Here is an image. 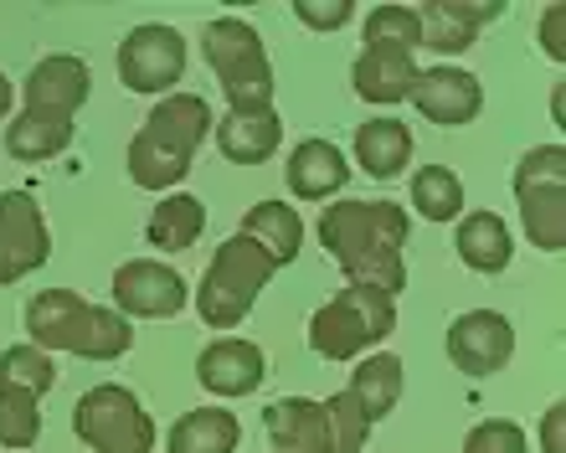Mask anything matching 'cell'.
<instances>
[{
    "label": "cell",
    "mask_w": 566,
    "mask_h": 453,
    "mask_svg": "<svg viewBox=\"0 0 566 453\" xmlns=\"http://www.w3.org/2000/svg\"><path fill=\"white\" fill-rule=\"evenodd\" d=\"M407 207L397 201H340V207H325L319 217V242L325 253L345 268L350 284L381 288V294H402L407 288Z\"/></svg>",
    "instance_id": "6da1fadb"
},
{
    "label": "cell",
    "mask_w": 566,
    "mask_h": 453,
    "mask_svg": "<svg viewBox=\"0 0 566 453\" xmlns=\"http://www.w3.org/2000/svg\"><path fill=\"white\" fill-rule=\"evenodd\" d=\"M211 108L196 93H165L160 104L149 108L145 129L129 139V181L145 191H165L191 176V160L201 150V139L211 129Z\"/></svg>",
    "instance_id": "7a4b0ae2"
},
{
    "label": "cell",
    "mask_w": 566,
    "mask_h": 453,
    "mask_svg": "<svg viewBox=\"0 0 566 453\" xmlns=\"http://www.w3.org/2000/svg\"><path fill=\"white\" fill-rule=\"evenodd\" d=\"M27 335L42 350H73L83 361H119L135 346L129 319L114 309H98L73 288H46L27 304Z\"/></svg>",
    "instance_id": "3957f363"
},
{
    "label": "cell",
    "mask_w": 566,
    "mask_h": 453,
    "mask_svg": "<svg viewBox=\"0 0 566 453\" xmlns=\"http://www.w3.org/2000/svg\"><path fill=\"white\" fill-rule=\"evenodd\" d=\"M397 330V299L381 288L345 284L340 294H329L310 319V350L319 361H356L376 340H387Z\"/></svg>",
    "instance_id": "277c9868"
},
{
    "label": "cell",
    "mask_w": 566,
    "mask_h": 453,
    "mask_svg": "<svg viewBox=\"0 0 566 453\" xmlns=\"http://www.w3.org/2000/svg\"><path fill=\"white\" fill-rule=\"evenodd\" d=\"M279 273L269 247H258L253 238H227L217 253H211V268L196 288V309L211 330H232L248 319V309L258 304V294L269 288V278Z\"/></svg>",
    "instance_id": "5b68a950"
},
{
    "label": "cell",
    "mask_w": 566,
    "mask_h": 453,
    "mask_svg": "<svg viewBox=\"0 0 566 453\" xmlns=\"http://www.w3.org/2000/svg\"><path fill=\"white\" fill-rule=\"evenodd\" d=\"M207 46V67L222 83L232 114H258V108H273V67L269 52H263V36H258L248 21L238 15H217L201 36Z\"/></svg>",
    "instance_id": "8992f818"
},
{
    "label": "cell",
    "mask_w": 566,
    "mask_h": 453,
    "mask_svg": "<svg viewBox=\"0 0 566 453\" xmlns=\"http://www.w3.org/2000/svg\"><path fill=\"white\" fill-rule=\"evenodd\" d=\"M515 201H521L525 238L541 253H562L566 247V150L562 145H541L521 155L515 166Z\"/></svg>",
    "instance_id": "52a82bcc"
},
{
    "label": "cell",
    "mask_w": 566,
    "mask_h": 453,
    "mask_svg": "<svg viewBox=\"0 0 566 453\" xmlns=\"http://www.w3.org/2000/svg\"><path fill=\"white\" fill-rule=\"evenodd\" d=\"M73 433L88 443L93 453H149L155 449V423L139 408V397L129 387H93L77 397L73 408Z\"/></svg>",
    "instance_id": "ba28073f"
},
{
    "label": "cell",
    "mask_w": 566,
    "mask_h": 453,
    "mask_svg": "<svg viewBox=\"0 0 566 453\" xmlns=\"http://www.w3.org/2000/svg\"><path fill=\"white\" fill-rule=\"evenodd\" d=\"M52 257V232L31 191H0V288Z\"/></svg>",
    "instance_id": "9c48e42d"
},
{
    "label": "cell",
    "mask_w": 566,
    "mask_h": 453,
    "mask_svg": "<svg viewBox=\"0 0 566 453\" xmlns=\"http://www.w3.org/2000/svg\"><path fill=\"white\" fill-rule=\"evenodd\" d=\"M119 77L135 93H170L186 77V36L176 27H135L119 46Z\"/></svg>",
    "instance_id": "30bf717a"
},
{
    "label": "cell",
    "mask_w": 566,
    "mask_h": 453,
    "mask_svg": "<svg viewBox=\"0 0 566 453\" xmlns=\"http://www.w3.org/2000/svg\"><path fill=\"white\" fill-rule=\"evenodd\" d=\"M448 356H453V366H459L463 377H494L515 356V330L494 309H469L448 330Z\"/></svg>",
    "instance_id": "8fae6325"
},
{
    "label": "cell",
    "mask_w": 566,
    "mask_h": 453,
    "mask_svg": "<svg viewBox=\"0 0 566 453\" xmlns=\"http://www.w3.org/2000/svg\"><path fill=\"white\" fill-rule=\"evenodd\" d=\"M114 299L135 319H170L186 309V278L155 257H135L114 273Z\"/></svg>",
    "instance_id": "7c38bea8"
},
{
    "label": "cell",
    "mask_w": 566,
    "mask_h": 453,
    "mask_svg": "<svg viewBox=\"0 0 566 453\" xmlns=\"http://www.w3.org/2000/svg\"><path fill=\"white\" fill-rule=\"evenodd\" d=\"M407 98H412L432 124H443V129H459V124H469L479 108H484L479 77L463 73V67H428V73L412 77V93H407Z\"/></svg>",
    "instance_id": "4fadbf2b"
},
{
    "label": "cell",
    "mask_w": 566,
    "mask_h": 453,
    "mask_svg": "<svg viewBox=\"0 0 566 453\" xmlns=\"http://www.w3.org/2000/svg\"><path fill=\"white\" fill-rule=\"evenodd\" d=\"M196 377H201V387L217 397H248L263 387V377H269V356H263V346H253V340H232V335H227V340L201 350Z\"/></svg>",
    "instance_id": "5bb4252c"
},
{
    "label": "cell",
    "mask_w": 566,
    "mask_h": 453,
    "mask_svg": "<svg viewBox=\"0 0 566 453\" xmlns=\"http://www.w3.org/2000/svg\"><path fill=\"white\" fill-rule=\"evenodd\" d=\"M263 428H269V439L279 453H335L325 402H310V397H279L263 412Z\"/></svg>",
    "instance_id": "9a60e30c"
},
{
    "label": "cell",
    "mask_w": 566,
    "mask_h": 453,
    "mask_svg": "<svg viewBox=\"0 0 566 453\" xmlns=\"http://www.w3.org/2000/svg\"><path fill=\"white\" fill-rule=\"evenodd\" d=\"M494 15H505L500 0L490 6H469V0H428L418 6V31H422V46L432 52H469L474 46V31Z\"/></svg>",
    "instance_id": "2e32d148"
},
{
    "label": "cell",
    "mask_w": 566,
    "mask_h": 453,
    "mask_svg": "<svg viewBox=\"0 0 566 453\" xmlns=\"http://www.w3.org/2000/svg\"><path fill=\"white\" fill-rule=\"evenodd\" d=\"M93 77L77 57H42L27 73V108H46V114H77L88 104Z\"/></svg>",
    "instance_id": "e0dca14e"
},
{
    "label": "cell",
    "mask_w": 566,
    "mask_h": 453,
    "mask_svg": "<svg viewBox=\"0 0 566 453\" xmlns=\"http://www.w3.org/2000/svg\"><path fill=\"white\" fill-rule=\"evenodd\" d=\"M412 77H418V67H412L407 46H366L350 67V83L366 104H402L412 93Z\"/></svg>",
    "instance_id": "ac0fdd59"
},
{
    "label": "cell",
    "mask_w": 566,
    "mask_h": 453,
    "mask_svg": "<svg viewBox=\"0 0 566 453\" xmlns=\"http://www.w3.org/2000/svg\"><path fill=\"white\" fill-rule=\"evenodd\" d=\"M211 129H217V150H222L232 166H263V160L283 145V124H279L273 108H258V114H227V119H217Z\"/></svg>",
    "instance_id": "d6986e66"
},
{
    "label": "cell",
    "mask_w": 566,
    "mask_h": 453,
    "mask_svg": "<svg viewBox=\"0 0 566 453\" xmlns=\"http://www.w3.org/2000/svg\"><path fill=\"white\" fill-rule=\"evenodd\" d=\"M350 181V166H345V155L329 145V139H304L294 145L289 155V191L298 201H325L329 191H340Z\"/></svg>",
    "instance_id": "ffe728a7"
},
{
    "label": "cell",
    "mask_w": 566,
    "mask_h": 453,
    "mask_svg": "<svg viewBox=\"0 0 566 453\" xmlns=\"http://www.w3.org/2000/svg\"><path fill=\"white\" fill-rule=\"evenodd\" d=\"M73 145V114H46V108H27L21 119L6 124V155L42 166L52 155H62Z\"/></svg>",
    "instance_id": "44dd1931"
},
{
    "label": "cell",
    "mask_w": 566,
    "mask_h": 453,
    "mask_svg": "<svg viewBox=\"0 0 566 453\" xmlns=\"http://www.w3.org/2000/svg\"><path fill=\"white\" fill-rule=\"evenodd\" d=\"M356 160L366 176L376 181H391L402 176L407 160H412V129L402 119H371L356 129Z\"/></svg>",
    "instance_id": "7402d4cb"
},
{
    "label": "cell",
    "mask_w": 566,
    "mask_h": 453,
    "mask_svg": "<svg viewBox=\"0 0 566 453\" xmlns=\"http://www.w3.org/2000/svg\"><path fill=\"white\" fill-rule=\"evenodd\" d=\"M242 238H253L258 247H269L273 263H294L298 247H304V222L289 201H258L253 212L242 217Z\"/></svg>",
    "instance_id": "603a6c76"
},
{
    "label": "cell",
    "mask_w": 566,
    "mask_h": 453,
    "mask_svg": "<svg viewBox=\"0 0 566 453\" xmlns=\"http://www.w3.org/2000/svg\"><path fill=\"white\" fill-rule=\"evenodd\" d=\"M345 392L360 402V412H366V423H381L391 408H397V397H402V361L397 356H366V361L350 371V387Z\"/></svg>",
    "instance_id": "cb8c5ba5"
},
{
    "label": "cell",
    "mask_w": 566,
    "mask_h": 453,
    "mask_svg": "<svg viewBox=\"0 0 566 453\" xmlns=\"http://www.w3.org/2000/svg\"><path fill=\"white\" fill-rule=\"evenodd\" d=\"M510 253H515V242H510V227L500 222L494 212H469L459 222V257L469 263L474 273H500L510 268Z\"/></svg>",
    "instance_id": "d4e9b609"
},
{
    "label": "cell",
    "mask_w": 566,
    "mask_h": 453,
    "mask_svg": "<svg viewBox=\"0 0 566 453\" xmlns=\"http://www.w3.org/2000/svg\"><path fill=\"white\" fill-rule=\"evenodd\" d=\"M242 428L222 408H196L170 428V453H238Z\"/></svg>",
    "instance_id": "484cf974"
},
{
    "label": "cell",
    "mask_w": 566,
    "mask_h": 453,
    "mask_svg": "<svg viewBox=\"0 0 566 453\" xmlns=\"http://www.w3.org/2000/svg\"><path fill=\"white\" fill-rule=\"evenodd\" d=\"M201 227H207V207H201V201H196V197H165L160 207L149 212L145 238H149V247L186 253V247H196Z\"/></svg>",
    "instance_id": "4316f807"
},
{
    "label": "cell",
    "mask_w": 566,
    "mask_h": 453,
    "mask_svg": "<svg viewBox=\"0 0 566 453\" xmlns=\"http://www.w3.org/2000/svg\"><path fill=\"white\" fill-rule=\"evenodd\" d=\"M412 207H418V217H428V222H453V217L463 212L459 176L443 166H422L418 176H412Z\"/></svg>",
    "instance_id": "83f0119b"
},
{
    "label": "cell",
    "mask_w": 566,
    "mask_h": 453,
    "mask_svg": "<svg viewBox=\"0 0 566 453\" xmlns=\"http://www.w3.org/2000/svg\"><path fill=\"white\" fill-rule=\"evenodd\" d=\"M0 387H27V392H52L57 387V366L42 346H11L0 350Z\"/></svg>",
    "instance_id": "f1b7e54d"
},
{
    "label": "cell",
    "mask_w": 566,
    "mask_h": 453,
    "mask_svg": "<svg viewBox=\"0 0 566 453\" xmlns=\"http://www.w3.org/2000/svg\"><path fill=\"white\" fill-rule=\"evenodd\" d=\"M36 433H42L36 392H27V387H0V443H6V449H31Z\"/></svg>",
    "instance_id": "f546056e"
},
{
    "label": "cell",
    "mask_w": 566,
    "mask_h": 453,
    "mask_svg": "<svg viewBox=\"0 0 566 453\" xmlns=\"http://www.w3.org/2000/svg\"><path fill=\"white\" fill-rule=\"evenodd\" d=\"M366 46H422V31H418V11L412 6H376L366 15Z\"/></svg>",
    "instance_id": "4dcf8cb0"
},
{
    "label": "cell",
    "mask_w": 566,
    "mask_h": 453,
    "mask_svg": "<svg viewBox=\"0 0 566 453\" xmlns=\"http://www.w3.org/2000/svg\"><path fill=\"white\" fill-rule=\"evenodd\" d=\"M325 418H329V443H335V453H360L366 449V433H371V423H366V412H360V402L350 392H335L325 402Z\"/></svg>",
    "instance_id": "1f68e13d"
},
{
    "label": "cell",
    "mask_w": 566,
    "mask_h": 453,
    "mask_svg": "<svg viewBox=\"0 0 566 453\" xmlns=\"http://www.w3.org/2000/svg\"><path fill=\"white\" fill-rule=\"evenodd\" d=\"M463 453H525V428L510 418H490L463 439Z\"/></svg>",
    "instance_id": "d6a6232c"
},
{
    "label": "cell",
    "mask_w": 566,
    "mask_h": 453,
    "mask_svg": "<svg viewBox=\"0 0 566 453\" xmlns=\"http://www.w3.org/2000/svg\"><path fill=\"white\" fill-rule=\"evenodd\" d=\"M294 15L314 31H340L356 15V6L350 0H294Z\"/></svg>",
    "instance_id": "836d02e7"
},
{
    "label": "cell",
    "mask_w": 566,
    "mask_h": 453,
    "mask_svg": "<svg viewBox=\"0 0 566 453\" xmlns=\"http://www.w3.org/2000/svg\"><path fill=\"white\" fill-rule=\"evenodd\" d=\"M541 46H546V57H556L562 62V6H552V11L541 15Z\"/></svg>",
    "instance_id": "e575fe53"
},
{
    "label": "cell",
    "mask_w": 566,
    "mask_h": 453,
    "mask_svg": "<svg viewBox=\"0 0 566 453\" xmlns=\"http://www.w3.org/2000/svg\"><path fill=\"white\" fill-rule=\"evenodd\" d=\"M562 418H566V408L556 402V408L546 412V423H541V449H546V453H566L562 449Z\"/></svg>",
    "instance_id": "d590c367"
},
{
    "label": "cell",
    "mask_w": 566,
    "mask_h": 453,
    "mask_svg": "<svg viewBox=\"0 0 566 453\" xmlns=\"http://www.w3.org/2000/svg\"><path fill=\"white\" fill-rule=\"evenodd\" d=\"M6 108H11V77L0 73V119H6Z\"/></svg>",
    "instance_id": "8d00e7d4"
}]
</instances>
